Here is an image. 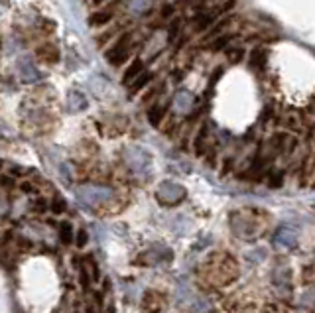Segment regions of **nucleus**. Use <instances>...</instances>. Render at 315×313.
Listing matches in <instances>:
<instances>
[{
	"instance_id": "ddd939ff",
	"label": "nucleus",
	"mask_w": 315,
	"mask_h": 313,
	"mask_svg": "<svg viewBox=\"0 0 315 313\" xmlns=\"http://www.w3.org/2000/svg\"><path fill=\"white\" fill-rule=\"evenodd\" d=\"M229 61L231 63H238L240 59H243V55H245V52L240 50V47H234V50H229Z\"/></svg>"
},
{
	"instance_id": "6e6552de",
	"label": "nucleus",
	"mask_w": 315,
	"mask_h": 313,
	"mask_svg": "<svg viewBox=\"0 0 315 313\" xmlns=\"http://www.w3.org/2000/svg\"><path fill=\"white\" fill-rule=\"evenodd\" d=\"M150 81H152V73H148V71L146 73H140L136 79L130 83V93H138L142 87H146Z\"/></svg>"
},
{
	"instance_id": "423d86ee",
	"label": "nucleus",
	"mask_w": 315,
	"mask_h": 313,
	"mask_svg": "<svg viewBox=\"0 0 315 313\" xmlns=\"http://www.w3.org/2000/svg\"><path fill=\"white\" fill-rule=\"evenodd\" d=\"M266 61H268V54L264 50H260V47H256L250 54V67L252 69H264L266 67Z\"/></svg>"
},
{
	"instance_id": "f8f14e48",
	"label": "nucleus",
	"mask_w": 315,
	"mask_h": 313,
	"mask_svg": "<svg viewBox=\"0 0 315 313\" xmlns=\"http://www.w3.org/2000/svg\"><path fill=\"white\" fill-rule=\"evenodd\" d=\"M75 243H77V246H79V248L87 246V243H89V234H87V231H85V229L77 231V234H75Z\"/></svg>"
},
{
	"instance_id": "2eb2a0df",
	"label": "nucleus",
	"mask_w": 315,
	"mask_h": 313,
	"mask_svg": "<svg viewBox=\"0 0 315 313\" xmlns=\"http://www.w3.org/2000/svg\"><path fill=\"white\" fill-rule=\"evenodd\" d=\"M211 22H213V16H207V14L205 16H201V18H199V30H205Z\"/></svg>"
},
{
	"instance_id": "f3484780",
	"label": "nucleus",
	"mask_w": 315,
	"mask_h": 313,
	"mask_svg": "<svg viewBox=\"0 0 315 313\" xmlns=\"http://www.w3.org/2000/svg\"><path fill=\"white\" fill-rule=\"evenodd\" d=\"M45 201H43V199H38V201H36V207H34V209H36V211H45Z\"/></svg>"
},
{
	"instance_id": "a211bd4d",
	"label": "nucleus",
	"mask_w": 315,
	"mask_h": 313,
	"mask_svg": "<svg viewBox=\"0 0 315 313\" xmlns=\"http://www.w3.org/2000/svg\"><path fill=\"white\" fill-rule=\"evenodd\" d=\"M0 183H4V185H12V179H10V177H0Z\"/></svg>"
},
{
	"instance_id": "f257e3e1",
	"label": "nucleus",
	"mask_w": 315,
	"mask_h": 313,
	"mask_svg": "<svg viewBox=\"0 0 315 313\" xmlns=\"http://www.w3.org/2000/svg\"><path fill=\"white\" fill-rule=\"evenodd\" d=\"M77 197L89 209V207H96V205L109 201L110 197H112V191L103 189V187H83V189L77 191Z\"/></svg>"
},
{
	"instance_id": "9d476101",
	"label": "nucleus",
	"mask_w": 315,
	"mask_h": 313,
	"mask_svg": "<svg viewBox=\"0 0 315 313\" xmlns=\"http://www.w3.org/2000/svg\"><path fill=\"white\" fill-rule=\"evenodd\" d=\"M73 227H71V223H61L59 225V238H61V243L63 245H69V243H73Z\"/></svg>"
},
{
	"instance_id": "412c9836",
	"label": "nucleus",
	"mask_w": 315,
	"mask_h": 313,
	"mask_svg": "<svg viewBox=\"0 0 315 313\" xmlns=\"http://www.w3.org/2000/svg\"><path fill=\"white\" fill-rule=\"evenodd\" d=\"M0 167H2V162H0Z\"/></svg>"
},
{
	"instance_id": "1a4fd4ad",
	"label": "nucleus",
	"mask_w": 315,
	"mask_h": 313,
	"mask_svg": "<svg viewBox=\"0 0 315 313\" xmlns=\"http://www.w3.org/2000/svg\"><path fill=\"white\" fill-rule=\"evenodd\" d=\"M110 20H112V12H95L91 18H89V24L91 26H105V24H109Z\"/></svg>"
},
{
	"instance_id": "dca6fc26",
	"label": "nucleus",
	"mask_w": 315,
	"mask_h": 313,
	"mask_svg": "<svg viewBox=\"0 0 315 313\" xmlns=\"http://www.w3.org/2000/svg\"><path fill=\"white\" fill-rule=\"evenodd\" d=\"M20 187L26 191V193H38V187H36V185H32V183H28V181H24Z\"/></svg>"
},
{
	"instance_id": "aec40b11",
	"label": "nucleus",
	"mask_w": 315,
	"mask_h": 313,
	"mask_svg": "<svg viewBox=\"0 0 315 313\" xmlns=\"http://www.w3.org/2000/svg\"><path fill=\"white\" fill-rule=\"evenodd\" d=\"M93 2H95V4H101V2H105V0H93Z\"/></svg>"
},
{
	"instance_id": "0eeeda50",
	"label": "nucleus",
	"mask_w": 315,
	"mask_h": 313,
	"mask_svg": "<svg viewBox=\"0 0 315 313\" xmlns=\"http://www.w3.org/2000/svg\"><path fill=\"white\" fill-rule=\"evenodd\" d=\"M165 110H167V105H156V107H152L150 112H148V121H150L152 126H160Z\"/></svg>"
},
{
	"instance_id": "4468645a",
	"label": "nucleus",
	"mask_w": 315,
	"mask_h": 313,
	"mask_svg": "<svg viewBox=\"0 0 315 313\" xmlns=\"http://www.w3.org/2000/svg\"><path fill=\"white\" fill-rule=\"evenodd\" d=\"M231 41V36H225V38H219V40L213 43V50H221V47H225L227 43Z\"/></svg>"
},
{
	"instance_id": "6ab92c4d",
	"label": "nucleus",
	"mask_w": 315,
	"mask_h": 313,
	"mask_svg": "<svg viewBox=\"0 0 315 313\" xmlns=\"http://www.w3.org/2000/svg\"><path fill=\"white\" fill-rule=\"evenodd\" d=\"M172 14V6H165L164 8V16H169Z\"/></svg>"
},
{
	"instance_id": "20e7f679",
	"label": "nucleus",
	"mask_w": 315,
	"mask_h": 313,
	"mask_svg": "<svg viewBox=\"0 0 315 313\" xmlns=\"http://www.w3.org/2000/svg\"><path fill=\"white\" fill-rule=\"evenodd\" d=\"M274 243L280 245L282 248H294V246L298 245V234H296L294 229H289V227H280L278 232L274 234Z\"/></svg>"
},
{
	"instance_id": "7ed1b4c3",
	"label": "nucleus",
	"mask_w": 315,
	"mask_h": 313,
	"mask_svg": "<svg viewBox=\"0 0 315 313\" xmlns=\"http://www.w3.org/2000/svg\"><path fill=\"white\" fill-rule=\"evenodd\" d=\"M128 43H130V36L123 34L116 40V43L112 45V50L107 52V59H109L110 65H120L124 59H126V55H128Z\"/></svg>"
},
{
	"instance_id": "9b49d317",
	"label": "nucleus",
	"mask_w": 315,
	"mask_h": 313,
	"mask_svg": "<svg viewBox=\"0 0 315 313\" xmlns=\"http://www.w3.org/2000/svg\"><path fill=\"white\" fill-rule=\"evenodd\" d=\"M50 209L54 211L55 215H59V213H63V211L67 209V201H65L63 197H59V195H55L54 199H52V203H50Z\"/></svg>"
},
{
	"instance_id": "f03ea898",
	"label": "nucleus",
	"mask_w": 315,
	"mask_h": 313,
	"mask_svg": "<svg viewBox=\"0 0 315 313\" xmlns=\"http://www.w3.org/2000/svg\"><path fill=\"white\" fill-rule=\"evenodd\" d=\"M158 201L164 205H176L179 203L183 197H185V189L178 185V183H172V181H164L160 187H158Z\"/></svg>"
},
{
	"instance_id": "39448f33",
	"label": "nucleus",
	"mask_w": 315,
	"mask_h": 313,
	"mask_svg": "<svg viewBox=\"0 0 315 313\" xmlns=\"http://www.w3.org/2000/svg\"><path fill=\"white\" fill-rule=\"evenodd\" d=\"M142 69H144V63L140 61V59H134L132 63H130V67L124 71V85H128V83H132L134 79H136L138 75L142 73Z\"/></svg>"
}]
</instances>
